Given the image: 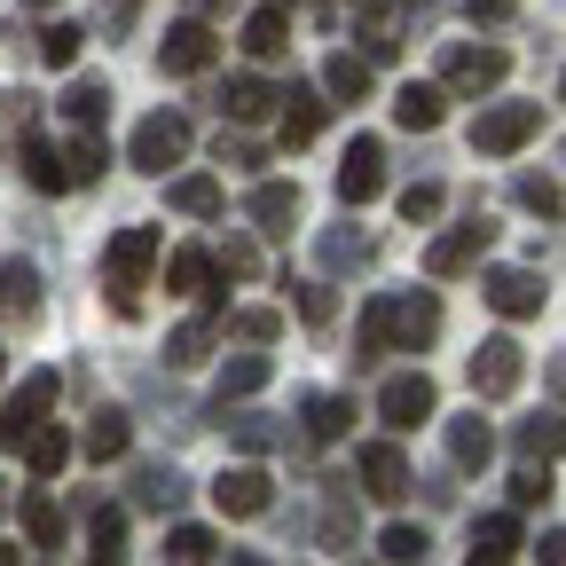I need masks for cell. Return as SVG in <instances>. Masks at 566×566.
Segmentation results:
<instances>
[{"label": "cell", "mask_w": 566, "mask_h": 566, "mask_svg": "<svg viewBox=\"0 0 566 566\" xmlns=\"http://www.w3.org/2000/svg\"><path fill=\"white\" fill-rule=\"evenodd\" d=\"M158 268V229H118L103 244V275H111V307L134 323L142 315V275Z\"/></svg>", "instance_id": "obj_1"}, {"label": "cell", "mask_w": 566, "mask_h": 566, "mask_svg": "<svg viewBox=\"0 0 566 566\" xmlns=\"http://www.w3.org/2000/svg\"><path fill=\"white\" fill-rule=\"evenodd\" d=\"M504 71H512V48H495V40H449V55H441V95L480 103V95L504 87Z\"/></svg>", "instance_id": "obj_2"}, {"label": "cell", "mask_w": 566, "mask_h": 566, "mask_svg": "<svg viewBox=\"0 0 566 566\" xmlns=\"http://www.w3.org/2000/svg\"><path fill=\"white\" fill-rule=\"evenodd\" d=\"M535 126H543V103H495V111L472 118V150L480 158H512V150L535 142Z\"/></svg>", "instance_id": "obj_3"}, {"label": "cell", "mask_w": 566, "mask_h": 566, "mask_svg": "<svg viewBox=\"0 0 566 566\" xmlns=\"http://www.w3.org/2000/svg\"><path fill=\"white\" fill-rule=\"evenodd\" d=\"M48 409H55V370H32L9 401H0V449H24L48 424Z\"/></svg>", "instance_id": "obj_4"}, {"label": "cell", "mask_w": 566, "mask_h": 566, "mask_svg": "<svg viewBox=\"0 0 566 566\" xmlns=\"http://www.w3.org/2000/svg\"><path fill=\"white\" fill-rule=\"evenodd\" d=\"M142 174H166V166H181L189 158V118L181 111H150V118H142L134 126V150H126Z\"/></svg>", "instance_id": "obj_5"}, {"label": "cell", "mask_w": 566, "mask_h": 566, "mask_svg": "<svg viewBox=\"0 0 566 566\" xmlns=\"http://www.w3.org/2000/svg\"><path fill=\"white\" fill-rule=\"evenodd\" d=\"M441 338V300L433 292H386V346H401V354H424Z\"/></svg>", "instance_id": "obj_6"}, {"label": "cell", "mask_w": 566, "mask_h": 566, "mask_svg": "<svg viewBox=\"0 0 566 566\" xmlns=\"http://www.w3.org/2000/svg\"><path fill=\"white\" fill-rule=\"evenodd\" d=\"M488 244H495V221H488V212H472V221L464 229H449V237H433V244H424V275H464V268H480L488 260Z\"/></svg>", "instance_id": "obj_7"}, {"label": "cell", "mask_w": 566, "mask_h": 566, "mask_svg": "<svg viewBox=\"0 0 566 566\" xmlns=\"http://www.w3.org/2000/svg\"><path fill=\"white\" fill-rule=\"evenodd\" d=\"M520 378H527L520 338H480V354H472V394H480V401H504V394H520Z\"/></svg>", "instance_id": "obj_8"}, {"label": "cell", "mask_w": 566, "mask_h": 566, "mask_svg": "<svg viewBox=\"0 0 566 566\" xmlns=\"http://www.w3.org/2000/svg\"><path fill=\"white\" fill-rule=\"evenodd\" d=\"M480 300L504 315V323H520V315H543L551 292H543V275H535V268H488V275H480Z\"/></svg>", "instance_id": "obj_9"}, {"label": "cell", "mask_w": 566, "mask_h": 566, "mask_svg": "<svg viewBox=\"0 0 566 566\" xmlns=\"http://www.w3.org/2000/svg\"><path fill=\"white\" fill-rule=\"evenodd\" d=\"M221 55V40H212V24L205 17H181L174 32H166V48H158V71L166 80H197V71Z\"/></svg>", "instance_id": "obj_10"}, {"label": "cell", "mask_w": 566, "mask_h": 566, "mask_svg": "<svg viewBox=\"0 0 566 566\" xmlns=\"http://www.w3.org/2000/svg\"><path fill=\"white\" fill-rule=\"evenodd\" d=\"M433 378H424V370H401V378H386V394H378V417L394 424V433H409V424H424V417H433Z\"/></svg>", "instance_id": "obj_11"}, {"label": "cell", "mask_w": 566, "mask_h": 566, "mask_svg": "<svg viewBox=\"0 0 566 566\" xmlns=\"http://www.w3.org/2000/svg\"><path fill=\"white\" fill-rule=\"evenodd\" d=\"M378 189H386V142L363 134V142H354V150L338 158V197H346V205H370Z\"/></svg>", "instance_id": "obj_12"}, {"label": "cell", "mask_w": 566, "mask_h": 566, "mask_svg": "<svg viewBox=\"0 0 566 566\" xmlns=\"http://www.w3.org/2000/svg\"><path fill=\"white\" fill-rule=\"evenodd\" d=\"M212 504H221L229 520H260V512L275 504V480H268L260 464H237V472L212 480Z\"/></svg>", "instance_id": "obj_13"}, {"label": "cell", "mask_w": 566, "mask_h": 566, "mask_svg": "<svg viewBox=\"0 0 566 566\" xmlns=\"http://www.w3.org/2000/svg\"><path fill=\"white\" fill-rule=\"evenodd\" d=\"M354 472H363V495H370V504H401V495H409V464H401L394 441H370L363 457H354Z\"/></svg>", "instance_id": "obj_14"}, {"label": "cell", "mask_w": 566, "mask_h": 566, "mask_svg": "<svg viewBox=\"0 0 566 566\" xmlns=\"http://www.w3.org/2000/svg\"><path fill=\"white\" fill-rule=\"evenodd\" d=\"M323 551H354L363 543V527H354V488L346 480H323V520H315Z\"/></svg>", "instance_id": "obj_15"}, {"label": "cell", "mask_w": 566, "mask_h": 566, "mask_svg": "<svg viewBox=\"0 0 566 566\" xmlns=\"http://www.w3.org/2000/svg\"><path fill=\"white\" fill-rule=\"evenodd\" d=\"M0 323H40V268L32 260L0 268Z\"/></svg>", "instance_id": "obj_16"}, {"label": "cell", "mask_w": 566, "mask_h": 566, "mask_svg": "<svg viewBox=\"0 0 566 566\" xmlns=\"http://www.w3.org/2000/svg\"><path fill=\"white\" fill-rule=\"evenodd\" d=\"M323 118H331V103L315 87H283V142H292V150H307L323 134Z\"/></svg>", "instance_id": "obj_17"}, {"label": "cell", "mask_w": 566, "mask_h": 566, "mask_svg": "<svg viewBox=\"0 0 566 566\" xmlns=\"http://www.w3.org/2000/svg\"><path fill=\"white\" fill-rule=\"evenodd\" d=\"M87 566H126V512L118 504L87 512Z\"/></svg>", "instance_id": "obj_18"}, {"label": "cell", "mask_w": 566, "mask_h": 566, "mask_svg": "<svg viewBox=\"0 0 566 566\" xmlns=\"http://www.w3.org/2000/svg\"><path fill=\"white\" fill-rule=\"evenodd\" d=\"M80 449H87L95 464L126 457V449H134V417H126V409H95V417H87V433H80Z\"/></svg>", "instance_id": "obj_19"}, {"label": "cell", "mask_w": 566, "mask_h": 566, "mask_svg": "<svg viewBox=\"0 0 566 566\" xmlns=\"http://www.w3.org/2000/svg\"><path fill=\"white\" fill-rule=\"evenodd\" d=\"M512 449H520L527 464H551V457H566V417H558V409H543V417H520Z\"/></svg>", "instance_id": "obj_20"}, {"label": "cell", "mask_w": 566, "mask_h": 566, "mask_svg": "<svg viewBox=\"0 0 566 566\" xmlns=\"http://www.w3.org/2000/svg\"><path fill=\"white\" fill-rule=\"evenodd\" d=\"M244 55H252V63L292 55V17H283V9H252V17H244Z\"/></svg>", "instance_id": "obj_21"}, {"label": "cell", "mask_w": 566, "mask_h": 566, "mask_svg": "<svg viewBox=\"0 0 566 566\" xmlns=\"http://www.w3.org/2000/svg\"><path fill=\"white\" fill-rule=\"evenodd\" d=\"M17 166H24V181H32L40 197H63V189H71V174H63V150H55V142H40V134H24Z\"/></svg>", "instance_id": "obj_22"}, {"label": "cell", "mask_w": 566, "mask_h": 566, "mask_svg": "<svg viewBox=\"0 0 566 566\" xmlns=\"http://www.w3.org/2000/svg\"><path fill=\"white\" fill-rule=\"evenodd\" d=\"M363 55L370 63L401 55V9H394V0H363Z\"/></svg>", "instance_id": "obj_23"}, {"label": "cell", "mask_w": 566, "mask_h": 566, "mask_svg": "<svg viewBox=\"0 0 566 566\" xmlns=\"http://www.w3.org/2000/svg\"><path fill=\"white\" fill-rule=\"evenodd\" d=\"M275 103H283V95H275V87H268V80H252V71H237V80H229V87H221V111H229V118H237V126H260V118H268V111H275Z\"/></svg>", "instance_id": "obj_24"}, {"label": "cell", "mask_w": 566, "mask_h": 566, "mask_svg": "<svg viewBox=\"0 0 566 566\" xmlns=\"http://www.w3.org/2000/svg\"><path fill=\"white\" fill-rule=\"evenodd\" d=\"M181 495H189V480H181L174 464H134V504H142V512H174Z\"/></svg>", "instance_id": "obj_25"}, {"label": "cell", "mask_w": 566, "mask_h": 566, "mask_svg": "<svg viewBox=\"0 0 566 566\" xmlns=\"http://www.w3.org/2000/svg\"><path fill=\"white\" fill-rule=\"evenodd\" d=\"M221 433H229L237 449H252V457H268V449L283 441V424H275V417H260V409H229V401H221Z\"/></svg>", "instance_id": "obj_26"}, {"label": "cell", "mask_w": 566, "mask_h": 566, "mask_svg": "<svg viewBox=\"0 0 566 566\" xmlns=\"http://www.w3.org/2000/svg\"><path fill=\"white\" fill-rule=\"evenodd\" d=\"M252 221H260L268 237H283V229L300 221V189H292V181H260V189H252Z\"/></svg>", "instance_id": "obj_27"}, {"label": "cell", "mask_w": 566, "mask_h": 566, "mask_svg": "<svg viewBox=\"0 0 566 566\" xmlns=\"http://www.w3.org/2000/svg\"><path fill=\"white\" fill-rule=\"evenodd\" d=\"M449 457L464 464V472H480L488 457H495V433H488V417L472 409V417H449Z\"/></svg>", "instance_id": "obj_28"}, {"label": "cell", "mask_w": 566, "mask_h": 566, "mask_svg": "<svg viewBox=\"0 0 566 566\" xmlns=\"http://www.w3.org/2000/svg\"><path fill=\"white\" fill-rule=\"evenodd\" d=\"M315 260H323V275H354V268H370V237L323 229V237H315Z\"/></svg>", "instance_id": "obj_29"}, {"label": "cell", "mask_w": 566, "mask_h": 566, "mask_svg": "<svg viewBox=\"0 0 566 566\" xmlns=\"http://www.w3.org/2000/svg\"><path fill=\"white\" fill-rule=\"evenodd\" d=\"M166 205L189 212V221H212V212H221V181H212V174H181V181H166Z\"/></svg>", "instance_id": "obj_30"}, {"label": "cell", "mask_w": 566, "mask_h": 566, "mask_svg": "<svg viewBox=\"0 0 566 566\" xmlns=\"http://www.w3.org/2000/svg\"><path fill=\"white\" fill-rule=\"evenodd\" d=\"M441 111H449V95H441V87H417V80H409V87L394 95V118H401L409 134H433V126H441Z\"/></svg>", "instance_id": "obj_31"}, {"label": "cell", "mask_w": 566, "mask_h": 566, "mask_svg": "<svg viewBox=\"0 0 566 566\" xmlns=\"http://www.w3.org/2000/svg\"><path fill=\"white\" fill-rule=\"evenodd\" d=\"M323 95H338V103H363V95H370V55H346V48H338V55L323 63Z\"/></svg>", "instance_id": "obj_32"}, {"label": "cell", "mask_w": 566, "mask_h": 566, "mask_svg": "<svg viewBox=\"0 0 566 566\" xmlns=\"http://www.w3.org/2000/svg\"><path fill=\"white\" fill-rule=\"evenodd\" d=\"M300 424H307V441H338L346 424H354V401H346V394H307Z\"/></svg>", "instance_id": "obj_33"}, {"label": "cell", "mask_w": 566, "mask_h": 566, "mask_svg": "<svg viewBox=\"0 0 566 566\" xmlns=\"http://www.w3.org/2000/svg\"><path fill=\"white\" fill-rule=\"evenodd\" d=\"M63 118L95 134V126L111 118V87H103V80H71V87H63Z\"/></svg>", "instance_id": "obj_34"}, {"label": "cell", "mask_w": 566, "mask_h": 566, "mask_svg": "<svg viewBox=\"0 0 566 566\" xmlns=\"http://www.w3.org/2000/svg\"><path fill=\"white\" fill-rule=\"evenodd\" d=\"M268 386V354H229L221 363V401H252Z\"/></svg>", "instance_id": "obj_35"}, {"label": "cell", "mask_w": 566, "mask_h": 566, "mask_svg": "<svg viewBox=\"0 0 566 566\" xmlns=\"http://www.w3.org/2000/svg\"><path fill=\"white\" fill-rule=\"evenodd\" d=\"M32 48H40V63H48V71H71V63H80V48H87V32H80V24H40V40H32Z\"/></svg>", "instance_id": "obj_36"}, {"label": "cell", "mask_w": 566, "mask_h": 566, "mask_svg": "<svg viewBox=\"0 0 566 566\" xmlns=\"http://www.w3.org/2000/svg\"><path fill=\"white\" fill-rule=\"evenodd\" d=\"M205 354H212V315H197V323H181V331L166 338V363H174V370H197Z\"/></svg>", "instance_id": "obj_37"}, {"label": "cell", "mask_w": 566, "mask_h": 566, "mask_svg": "<svg viewBox=\"0 0 566 566\" xmlns=\"http://www.w3.org/2000/svg\"><path fill=\"white\" fill-rule=\"evenodd\" d=\"M103 166H111L103 134H87V126H80V142L63 150V174H71V189H80V181H103Z\"/></svg>", "instance_id": "obj_38"}, {"label": "cell", "mask_w": 566, "mask_h": 566, "mask_svg": "<svg viewBox=\"0 0 566 566\" xmlns=\"http://www.w3.org/2000/svg\"><path fill=\"white\" fill-rule=\"evenodd\" d=\"M24 535L40 543V558H48V551L63 543V504H48V495H40V488L24 495Z\"/></svg>", "instance_id": "obj_39"}, {"label": "cell", "mask_w": 566, "mask_h": 566, "mask_svg": "<svg viewBox=\"0 0 566 566\" xmlns=\"http://www.w3.org/2000/svg\"><path fill=\"white\" fill-rule=\"evenodd\" d=\"M378 551H386V566H424V558H433V535H424V527H386L378 535Z\"/></svg>", "instance_id": "obj_40"}, {"label": "cell", "mask_w": 566, "mask_h": 566, "mask_svg": "<svg viewBox=\"0 0 566 566\" xmlns=\"http://www.w3.org/2000/svg\"><path fill=\"white\" fill-rule=\"evenodd\" d=\"M24 457H32V480H55V472L71 464V433H55V424H40V433L24 441Z\"/></svg>", "instance_id": "obj_41"}, {"label": "cell", "mask_w": 566, "mask_h": 566, "mask_svg": "<svg viewBox=\"0 0 566 566\" xmlns=\"http://www.w3.org/2000/svg\"><path fill=\"white\" fill-rule=\"evenodd\" d=\"M166 283H174V292H212V252L181 244V252L166 260Z\"/></svg>", "instance_id": "obj_42"}, {"label": "cell", "mask_w": 566, "mask_h": 566, "mask_svg": "<svg viewBox=\"0 0 566 566\" xmlns=\"http://www.w3.org/2000/svg\"><path fill=\"white\" fill-rule=\"evenodd\" d=\"M512 197H520L527 212H543V221H558V212H566V189H558V181H543V174H520V181H512Z\"/></svg>", "instance_id": "obj_43"}, {"label": "cell", "mask_w": 566, "mask_h": 566, "mask_svg": "<svg viewBox=\"0 0 566 566\" xmlns=\"http://www.w3.org/2000/svg\"><path fill=\"white\" fill-rule=\"evenodd\" d=\"M472 551H495V558H512V551H520V520H512V512L480 520V527H472Z\"/></svg>", "instance_id": "obj_44"}, {"label": "cell", "mask_w": 566, "mask_h": 566, "mask_svg": "<svg viewBox=\"0 0 566 566\" xmlns=\"http://www.w3.org/2000/svg\"><path fill=\"white\" fill-rule=\"evenodd\" d=\"M142 9H150V0H103V9H95V32H103V40H126V32L142 24Z\"/></svg>", "instance_id": "obj_45"}, {"label": "cell", "mask_w": 566, "mask_h": 566, "mask_svg": "<svg viewBox=\"0 0 566 566\" xmlns=\"http://www.w3.org/2000/svg\"><path fill=\"white\" fill-rule=\"evenodd\" d=\"M401 221H417V229L441 221V181H409V189H401Z\"/></svg>", "instance_id": "obj_46"}, {"label": "cell", "mask_w": 566, "mask_h": 566, "mask_svg": "<svg viewBox=\"0 0 566 566\" xmlns=\"http://www.w3.org/2000/svg\"><path fill=\"white\" fill-rule=\"evenodd\" d=\"M237 338H244V346H275V338H283V315H275V307H244V315H237Z\"/></svg>", "instance_id": "obj_47"}, {"label": "cell", "mask_w": 566, "mask_h": 566, "mask_svg": "<svg viewBox=\"0 0 566 566\" xmlns=\"http://www.w3.org/2000/svg\"><path fill=\"white\" fill-rule=\"evenodd\" d=\"M166 551H174V566H197V558H212V535L205 527H174Z\"/></svg>", "instance_id": "obj_48"}, {"label": "cell", "mask_w": 566, "mask_h": 566, "mask_svg": "<svg viewBox=\"0 0 566 566\" xmlns=\"http://www.w3.org/2000/svg\"><path fill=\"white\" fill-rule=\"evenodd\" d=\"M212 268H229V275H260V244H252V237H229Z\"/></svg>", "instance_id": "obj_49"}, {"label": "cell", "mask_w": 566, "mask_h": 566, "mask_svg": "<svg viewBox=\"0 0 566 566\" xmlns=\"http://www.w3.org/2000/svg\"><path fill=\"white\" fill-rule=\"evenodd\" d=\"M512 504H551V472H543V464H520V480H512Z\"/></svg>", "instance_id": "obj_50"}, {"label": "cell", "mask_w": 566, "mask_h": 566, "mask_svg": "<svg viewBox=\"0 0 566 566\" xmlns=\"http://www.w3.org/2000/svg\"><path fill=\"white\" fill-rule=\"evenodd\" d=\"M300 315H307L315 331H323V323L338 315V300H331V283H300Z\"/></svg>", "instance_id": "obj_51"}, {"label": "cell", "mask_w": 566, "mask_h": 566, "mask_svg": "<svg viewBox=\"0 0 566 566\" xmlns=\"http://www.w3.org/2000/svg\"><path fill=\"white\" fill-rule=\"evenodd\" d=\"M221 166H260V142L252 134H221Z\"/></svg>", "instance_id": "obj_52"}, {"label": "cell", "mask_w": 566, "mask_h": 566, "mask_svg": "<svg viewBox=\"0 0 566 566\" xmlns=\"http://www.w3.org/2000/svg\"><path fill=\"white\" fill-rule=\"evenodd\" d=\"M32 118V95L24 87H0V126H24Z\"/></svg>", "instance_id": "obj_53"}, {"label": "cell", "mask_w": 566, "mask_h": 566, "mask_svg": "<svg viewBox=\"0 0 566 566\" xmlns=\"http://www.w3.org/2000/svg\"><path fill=\"white\" fill-rule=\"evenodd\" d=\"M535 566H566V527H551V535L535 543Z\"/></svg>", "instance_id": "obj_54"}, {"label": "cell", "mask_w": 566, "mask_h": 566, "mask_svg": "<svg viewBox=\"0 0 566 566\" xmlns=\"http://www.w3.org/2000/svg\"><path fill=\"white\" fill-rule=\"evenodd\" d=\"M464 566H512V558H495V551H472V558H464Z\"/></svg>", "instance_id": "obj_55"}, {"label": "cell", "mask_w": 566, "mask_h": 566, "mask_svg": "<svg viewBox=\"0 0 566 566\" xmlns=\"http://www.w3.org/2000/svg\"><path fill=\"white\" fill-rule=\"evenodd\" d=\"M229 566H268V558H260V551H237V558H229Z\"/></svg>", "instance_id": "obj_56"}, {"label": "cell", "mask_w": 566, "mask_h": 566, "mask_svg": "<svg viewBox=\"0 0 566 566\" xmlns=\"http://www.w3.org/2000/svg\"><path fill=\"white\" fill-rule=\"evenodd\" d=\"M24 9H32V17H40V9H55V0H24Z\"/></svg>", "instance_id": "obj_57"}, {"label": "cell", "mask_w": 566, "mask_h": 566, "mask_svg": "<svg viewBox=\"0 0 566 566\" xmlns=\"http://www.w3.org/2000/svg\"><path fill=\"white\" fill-rule=\"evenodd\" d=\"M0 566H17V551H9V543H0Z\"/></svg>", "instance_id": "obj_58"}, {"label": "cell", "mask_w": 566, "mask_h": 566, "mask_svg": "<svg viewBox=\"0 0 566 566\" xmlns=\"http://www.w3.org/2000/svg\"><path fill=\"white\" fill-rule=\"evenodd\" d=\"M0 378H9V346H0Z\"/></svg>", "instance_id": "obj_59"}, {"label": "cell", "mask_w": 566, "mask_h": 566, "mask_svg": "<svg viewBox=\"0 0 566 566\" xmlns=\"http://www.w3.org/2000/svg\"><path fill=\"white\" fill-rule=\"evenodd\" d=\"M354 566H378V558H354Z\"/></svg>", "instance_id": "obj_60"}, {"label": "cell", "mask_w": 566, "mask_h": 566, "mask_svg": "<svg viewBox=\"0 0 566 566\" xmlns=\"http://www.w3.org/2000/svg\"><path fill=\"white\" fill-rule=\"evenodd\" d=\"M558 103H566V80H558Z\"/></svg>", "instance_id": "obj_61"}]
</instances>
